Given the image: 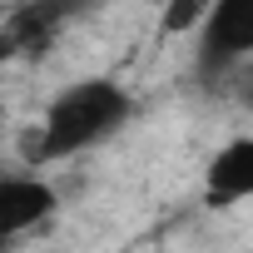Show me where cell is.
<instances>
[{"instance_id":"3957f363","label":"cell","mask_w":253,"mask_h":253,"mask_svg":"<svg viewBox=\"0 0 253 253\" xmlns=\"http://www.w3.org/2000/svg\"><path fill=\"white\" fill-rule=\"evenodd\" d=\"M55 209H60V194L45 179L0 174V248L10 238H20V233H30V228H40Z\"/></svg>"},{"instance_id":"277c9868","label":"cell","mask_w":253,"mask_h":253,"mask_svg":"<svg viewBox=\"0 0 253 253\" xmlns=\"http://www.w3.org/2000/svg\"><path fill=\"white\" fill-rule=\"evenodd\" d=\"M253 199V134L228 139L209 169H204V204L209 209H233Z\"/></svg>"},{"instance_id":"6da1fadb","label":"cell","mask_w":253,"mask_h":253,"mask_svg":"<svg viewBox=\"0 0 253 253\" xmlns=\"http://www.w3.org/2000/svg\"><path fill=\"white\" fill-rule=\"evenodd\" d=\"M134 114V99L114 80H75L65 84L50 104H45V124L30 134H20V154L30 164H50V159H70L109 134H119Z\"/></svg>"},{"instance_id":"52a82bcc","label":"cell","mask_w":253,"mask_h":253,"mask_svg":"<svg viewBox=\"0 0 253 253\" xmlns=\"http://www.w3.org/2000/svg\"><path fill=\"white\" fill-rule=\"evenodd\" d=\"M0 134H5V104H0Z\"/></svg>"},{"instance_id":"8992f818","label":"cell","mask_w":253,"mask_h":253,"mask_svg":"<svg viewBox=\"0 0 253 253\" xmlns=\"http://www.w3.org/2000/svg\"><path fill=\"white\" fill-rule=\"evenodd\" d=\"M45 5V15L65 30V20H75V15H84V10H94V5H104V0H40Z\"/></svg>"},{"instance_id":"5b68a950","label":"cell","mask_w":253,"mask_h":253,"mask_svg":"<svg viewBox=\"0 0 253 253\" xmlns=\"http://www.w3.org/2000/svg\"><path fill=\"white\" fill-rule=\"evenodd\" d=\"M204 15H209V0H169L164 15H159V35H164V40L189 35V30L204 25Z\"/></svg>"},{"instance_id":"7a4b0ae2","label":"cell","mask_w":253,"mask_h":253,"mask_svg":"<svg viewBox=\"0 0 253 253\" xmlns=\"http://www.w3.org/2000/svg\"><path fill=\"white\" fill-rule=\"evenodd\" d=\"M204 65H238L253 55V0H209V15L199 25Z\"/></svg>"}]
</instances>
